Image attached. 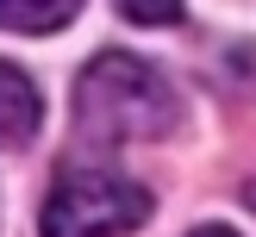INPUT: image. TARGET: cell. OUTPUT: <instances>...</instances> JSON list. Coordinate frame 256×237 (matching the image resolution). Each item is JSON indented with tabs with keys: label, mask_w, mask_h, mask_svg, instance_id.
Returning <instances> with one entry per match:
<instances>
[{
	"label": "cell",
	"mask_w": 256,
	"mask_h": 237,
	"mask_svg": "<svg viewBox=\"0 0 256 237\" xmlns=\"http://www.w3.org/2000/svg\"><path fill=\"white\" fill-rule=\"evenodd\" d=\"M182 125V94L156 62L132 50H100L75 75V137L100 150L119 144H156Z\"/></svg>",
	"instance_id": "6da1fadb"
},
{
	"label": "cell",
	"mask_w": 256,
	"mask_h": 237,
	"mask_svg": "<svg viewBox=\"0 0 256 237\" xmlns=\"http://www.w3.org/2000/svg\"><path fill=\"white\" fill-rule=\"evenodd\" d=\"M188 237H238L232 225H200V231H188Z\"/></svg>",
	"instance_id": "8992f818"
},
{
	"label": "cell",
	"mask_w": 256,
	"mask_h": 237,
	"mask_svg": "<svg viewBox=\"0 0 256 237\" xmlns=\"http://www.w3.org/2000/svg\"><path fill=\"white\" fill-rule=\"evenodd\" d=\"M82 12V0H0V31H62V25Z\"/></svg>",
	"instance_id": "277c9868"
},
{
	"label": "cell",
	"mask_w": 256,
	"mask_h": 237,
	"mask_svg": "<svg viewBox=\"0 0 256 237\" xmlns=\"http://www.w3.org/2000/svg\"><path fill=\"white\" fill-rule=\"evenodd\" d=\"M38 119H44V94H38V81L19 69V62L0 56V150H25L38 137Z\"/></svg>",
	"instance_id": "3957f363"
},
{
	"label": "cell",
	"mask_w": 256,
	"mask_h": 237,
	"mask_svg": "<svg viewBox=\"0 0 256 237\" xmlns=\"http://www.w3.org/2000/svg\"><path fill=\"white\" fill-rule=\"evenodd\" d=\"M150 187H138L119 169H69L44 194V237H125L150 219Z\"/></svg>",
	"instance_id": "7a4b0ae2"
},
{
	"label": "cell",
	"mask_w": 256,
	"mask_h": 237,
	"mask_svg": "<svg viewBox=\"0 0 256 237\" xmlns=\"http://www.w3.org/2000/svg\"><path fill=\"white\" fill-rule=\"evenodd\" d=\"M132 25H175L182 19V0H112Z\"/></svg>",
	"instance_id": "5b68a950"
}]
</instances>
